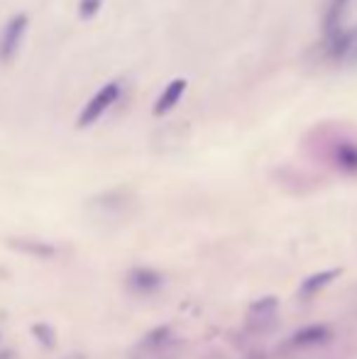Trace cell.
Masks as SVG:
<instances>
[{"instance_id": "obj_2", "label": "cell", "mask_w": 357, "mask_h": 359, "mask_svg": "<svg viewBox=\"0 0 357 359\" xmlns=\"http://www.w3.org/2000/svg\"><path fill=\"white\" fill-rule=\"evenodd\" d=\"M29 18L25 13H18L5 22V27L0 29V64H10L20 52V44L27 32Z\"/></svg>"}, {"instance_id": "obj_10", "label": "cell", "mask_w": 357, "mask_h": 359, "mask_svg": "<svg viewBox=\"0 0 357 359\" xmlns=\"http://www.w3.org/2000/svg\"><path fill=\"white\" fill-rule=\"evenodd\" d=\"M18 250H25V252H32V255H39V257H49L52 255V247L47 245H34V242H15Z\"/></svg>"}, {"instance_id": "obj_4", "label": "cell", "mask_w": 357, "mask_h": 359, "mask_svg": "<svg viewBox=\"0 0 357 359\" xmlns=\"http://www.w3.org/2000/svg\"><path fill=\"white\" fill-rule=\"evenodd\" d=\"M330 159L345 174H357V142L355 140H338L330 147Z\"/></svg>"}, {"instance_id": "obj_6", "label": "cell", "mask_w": 357, "mask_h": 359, "mask_svg": "<svg viewBox=\"0 0 357 359\" xmlns=\"http://www.w3.org/2000/svg\"><path fill=\"white\" fill-rule=\"evenodd\" d=\"M130 286L140 293H149L157 286H162V276L154 274V271H149V269H137L130 274Z\"/></svg>"}, {"instance_id": "obj_9", "label": "cell", "mask_w": 357, "mask_h": 359, "mask_svg": "<svg viewBox=\"0 0 357 359\" xmlns=\"http://www.w3.org/2000/svg\"><path fill=\"white\" fill-rule=\"evenodd\" d=\"M100 8H103V0H79V18L81 20L95 18Z\"/></svg>"}, {"instance_id": "obj_7", "label": "cell", "mask_w": 357, "mask_h": 359, "mask_svg": "<svg viewBox=\"0 0 357 359\" xmlns=\"http://www.w3.org/2000/svg\"><path fill=\"white\" fill-rule=\"evenodd\" d=\"M328 340V327L323 325H311V327H304L294 335V345H318V342H325Z\"/></svg>"}, {"instance_id": "obj_11", "label": "cell", "mask_w": 357, "mask_h": 359, "mask_svg": "<svg viewBox=\"0 0 357 359\" xmlns=\"http://www.w3.org/2000/svg\"><path fill=\"white\" fill-rule=\"evenodd\" d=\"M34 335H39V340H42L44 345H54V340H52L54 332L49 330L47 325H34Z\"/></svg>"}, {"instance_id": "obj_3", "label": "cell", "mask_w": 357, "mask_h": 359, "mask_svg": "<svg viewBox=\"0 0 357 359\" xmlns=\"http://www.w3.org/2000/svg\"><path fill=\"white\" fill-rule=\"evenodd\" d=\"M186 88H189V81L186 79H174L169 86H164V90L157 95V100H154V105H152L154 118H162V115H167L169 110L177 108L179 100L184 98Z\"/></svg>"}, {"instance_id": "obj_8", "label": "cell", "mask_w": 357, "mask_h": 359, "mask_svg": "<svg viewBox=\"0 0 357 359\" xmlns=\"http://www.w3.org/2000/svg\"><path fill=\"white\" fill-rule=\"evenodd\" d=\"M335 274H338V269H330V271H323V274L311 276V279H306V281H304V288H301V291H304V293H316L321 286L330 284Z\"/></svg>"}, {"instance_id": "obj_5", "label": "cell", "mask_w": 357, "mask_h": 359, "mask_svg": "<svg viewBox=\"0 0 357 359\" xmlns=\"http://www.w3.org/2000/svg\"><path fill=\"white\" fill-rule=\"evenodd\" d=\"M350 5H353V0H330L328 8H325V18H323L325 34L343 27V18H345V13H348Z\"/></svg>"}, {"instance_id": "obj_1", "label": "cell", "mask_w": 357, "mask_h": 359, "mask_svg": "<svg viewBox=\"0 0 357 359\" xmlns=\"http://www.w3.org/2000/svg\"><path fill=\"white\" fill-rule=\"evenodd\" d=\"M120 95H123V83H120V81H110L103 88H98L93 93V98H90L88 103L83 105L81 113H79L76 128H90L93 123H98V120L118 103Z\"/></svg>"}]
</instances>
